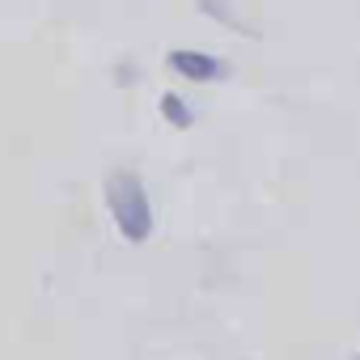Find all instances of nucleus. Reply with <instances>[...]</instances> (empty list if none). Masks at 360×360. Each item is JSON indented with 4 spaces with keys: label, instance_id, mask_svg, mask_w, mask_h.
<instances>
[{
    "label": "nucleus",
    "instance_id": "nucleus-1",
    "mask_svg": "<svg viewBox=\"0 0 360 360\" xmlns=\"http://www.w3.org/2000/svg\"><path fill=\"white\" fill-rule=\"evenodd\" d=\"M106 208L127 242H148L153 238V204L140 183V174L131 169H110L106 174Z\"/></svg>",
    "mask_w": 360,
    "mask_h": 360
},
{
    "label": "nucleus",
    "instance_id": "nucleus-2",
    "mask_svg": "<svg viewBox=\"0 0 360 360\" xmlns=\"http://www.w3.org/2000/svg\"><path fill=\"white\" fill-rule=\"evenodd\" d=\"M165 64L178 72V77H187V81H200V85H208V81H221L229 68L217 60V56H208V51H191V47H178V51H169L165 56Z\"/></svg>",
    "mask_w": 360,
    "mask_h": 360
},
{
    "label": "nucleus",
    "instance_id": "nucleus-3",
    "mask_svg": "<svg viewBox=\"0 0 360 360\" xmlns=\"http://www.w3.org/2000/svg\"><path fill=\"white\" fill-rule=\"evenodd\" d=\"M195 5H200V13H204V18H212V22L229 26V30H242V22H238V9H233V0H195Z\"/></svg>",
    "mask_w": 360,
    "mask_h": 360
},
{
    "label": "nucleus",
    "instance_id": "nucleus-4",
    "mask_svg": "<svg viewBox=\"0 0 360 360\" xmlns=\"http://www.w3.org/2000/svg\"><path fill=\"white\" fill-rule=\"evenodd\" d=\"M161 115H165L174 127H191V123H195V110L178 98V94H161Z\"/></svg>",
    "mask_w": 360,
    "mask_h": 360
},
{
    "label": "nucleus",
    "instance_id": "nucleus-5",
    "mask_svg": "<svg viewBox=\"0 0 360 360\" xmlns=\"http://www.w3.org/2000/svg\"><path fill=\"white\" fill-rule=\"evenodd\" d=\"M352 360H360V356H352Z\"/></svg>",
    "mask_w": 360,
    "mask_h": 360
}]
</instances>
